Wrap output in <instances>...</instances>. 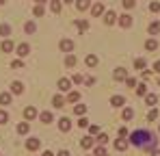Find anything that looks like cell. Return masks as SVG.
Instances as JSON below:
<instances>
[{"label":"cell","instance_id":"obj_1","mask_svg":"<svg viewBox=\"0 0 160 156\" xmlns=\"http://www.w3.org/2000/svg\"><path fill=\"white\" fill-rule=\"evenodd\" d=\"M128 141H130L132 145H136V148H143V150H152V152H154L158 139H154V134L147 132V130H134Z\"/></svg>","mask_w":160,"mask_h":156},{"label":"cell","instance_id":"obj_2","mask_svg":"<svg viewBox=\"0 0 160 156\" xmlns=\"http://www.w3.org/2000/svg\"><path fill=\"white\" fill-rule=\"evenodd\" d=\"M41 148V139H37V137H30L26 141V150L28 152H35V150H39Z\"/></svg>","mask_w":160,"mask_h":156},{"label":"cell","instance_id":"obj_3","mask_svg":"<svg viewBox=\"0 0 160 156\" xmlns=\"http://www.w3.org/2000/svg\"><path fill=\"white\" fill-rule=\"evenodd\" d=\"M117 22H119V26H121V28H130V26H132V15L126 11L123 15H119V20H117Z\"/></svg>","mask_w":160,"mask_h":156},{"label":"cell","instance_id":"obj_4","mask_svg":"<svg viewBox=\"0 0 160 156\" xmlns=\"http://www.w3.org/2000/svg\"><path fill=\"white\" fill-rule=\"evenodd\" d=\"M58 48H61L63 52H67V54H72L76 46H74V41H72V39H63V41L58 44Z\"/></svg>","mask_w":160,"mask_h":156},{"label":"cell","instance_id":"obj_5","mask_svg":"<svg viewBox=\"0 0 160 156\" xmlns=\"http://www.w3.org/2000/svg\"><path fill=\"white\" fill-rule=\"evenodd\" d=\"M11 93H13V96H20V93H24V85H22L20 80H13V82H11Z\"/></svg>","mask_w":160,"mask_h":156},{"label":"cell","instance_id":"obj_6","mask_svg":"<svg viewBox=\"0 0 160 156\" xmlns=\"http://www.w3.org/2000/svg\"><path fill=\"white\" fill-rule=\"evenodd\" d=\"M112 78H115V80H128V70H123V67H117V70H115V74H112Z\"/></svg>","mask_w":160,"mask_h":156},{"label":"cell","instance_id":"obj_7","mask_svg":"<svg viewBox=\"0 0 160 156\" xmlns=\"http://www.w3.org/2000/svg\"><path fill=\"white\" fill-rule=\"evenodd\" d=\"M58 128L63 130V132H69V128H72V119H69V117H61V119H58Z\"/></svg>","mask_w":160,"mask_h":156},{"label":"cell","instance_id":"obj_8","mask_svg":"<svg viewBox=\"0 0 160 156\" xmlns=\"http://www.w3.org/2000/svg\"><path fill=\"white\" fill-rule=\"evenodd\" d=\"M37 115H39V113H37V108H35V106H26V108H24V119H28V122H30V119H35Z\"/></svg>","mask_w":160,"mask_h":156},{"label":"cell","instance_id":"obj_9","mask_svg":"<svg viewBox=\"0 0 160 156\" xmlns=\"http://www.w3.org/2000/svg\"><path fill=\"white\" fill-rule=\"evenodd\" d=\"M11 100H13V93H11V91H2V93H0V104H2V106L11 104Z\"/></svg>","mask_w":160,"mask_h":156},{"label":"cell","instance_id":"obj_10","mask_svg":"<svg viewBox=\"0 0 160 156\" xmlns=\"http://www.w3.org/2000/svg\"><path fill=\"white\" fill-rule=\"evenodd\" d=\"M128 143H130L128 139H117L115 141V150L117 152H123V150H128Z\"/></svg>","mask_w":160,"mask_h":156},{"label":"cell","instance_id":"obj_11","mask_svg":"<svg viewBox=\"0 0 160 156\" xmlns=\"http://www.w3.org/2000/svg\"><path fill=\"white\" fill-rule=\"evenodd\" d=\"M126 104V98L123 96H112L110 98V106H115V108H119V106H123Z\"/></svg>","mask_w":160,"mask_h":156},{"label":"cell","instance_id":"obj_12","mask_svg":"<svg viewBox=\"0 0 160 156\" xmlns=\"http://www.w3.org/2000/svg\"><path fill=\"white\" fill-rule=\"evenodd\" d=\"M58 89H61V91H69V89H72V80H69V78H61V80H58Z\"/></svg>","mask_w":160,"mask_h":156},{"label":"cell","instance_id":"obj_13","mask_svg":"<svg viewBox=\"0 0 160 156\" xmlns=\"http://www.w3.org/2000/svg\"><path fill=\"white\" fill-rule=\"evenodd\" d=\"M117 18H119V15H115L112 11H106V13H104V22H106L108 26H112V24H115V22H117Z\"/></svg>","mask_w":160,"mask_h":156},{"label":"cell","instance_id":"obj_14","mask_svg":"<svg viewBox=\"0 0 160 156\" xmlns=\"http://www.w3.org/2000/svg\"><path fill=\"white\" fill-rule=\"evenodd\" d=\"M91 13H93V15H104L106 11H104V7H102V2H95V4L91 7Z\"/></svg>","mask_w":160,"mask_h":156},{"label":"cell","instance_id":"obj_15","mask_svg":"<svg viewBox=\"0 0 160 156\" xmlns=\"http://www.w3.org/2000/svg\"><path fill=\"white\" fill-rule=\"evenodd\" d=\"M52 106L54 108H63V106H65V98H63V96H54L52 98Z\"/></svg>","mask_w":160,"mask_h":156},{"label":"cell","instance_id":"obj_16","mask_svg":"<svg viewBox=\"0 0 160 156\" xmlns=\"http://www.w3.org/2000/svg\"><path fill=\"white\" fill-rule=\"evenodd\" d=\"M13 48H15V46H13V41H11V39H4V41L0 44V50H2V52H11Z\"/></svg>","mask_w":160,"mask_h":156},{"label":"cell","instance_id":"obj_17","mask_svg":"<svg viewBox=\"0 0 160 156\" xmlns=\"http://www.w3.org/2000/svg\"><path fill=\"white\" fill-rule=\"evenodd\" d=\"M84 63H87V67H95V65H98V56H95V54H87Z\"/></svg>","mask_w":160,"mask_h":156},{"label":"cell","instance_id":"obj_18","mask_svg":"<svg viewBox=\"0 0 160 156\" xmlns=\"http://www.w3.org/2000/svg\"><path fill=\"white\" fill-rule=\"evenodd\" d=\"M65 65H67V67H76V65H78V59H76V54H67V59H65Z\"/></svg>","mask_w":160,"mask_h":156},{"label":"cell","instance_id":"obj_19","mask_svg":"<svg viewBox=\"0 0 160 156\" xmlns=\"http://www.w3.org/2000/svg\"><path fill=\"white\" fill-rule=\"evenodd\" d=\"M80 145H82L84 150H91V148H93V137H82Z\"/></svg>","mask_w":160,"mask_h":156},{"label":"cell","instance_id":"obj_20","mask_svg":"<svg viewBox=\"0 0 160 156\" xmlns=\"http://www.w3.org/2000/svg\"><path fill=\"white\" fill-rule=\"evenodd\" d=\"M15 50H18V54H20V56H26L28 52H30V46H28V44H20Z\"/></svg>","mask_w":160,"mask_h":156},{"label":"cell","instance_id":"obj_21","mask_svg":"<svg viewBox=\"0 0 160 156\" xmlns=\"http://www.w3.org/2000/svg\"><path fill=\"white\" fill-rule=\"evenodd\" d=\"M50 9H52V13H61L63 2H61V0H52V2H50Z\"/></svg>","mask_w":160,"mask_h":156},{"label":"cell","instance_id":"obj_22","mask_svg":"<svg viewBox=\"0 0 160 156\" xmlns=\"http://www.w3.org/2000/svg\"><path fill=\"white\" fill-rule=\"evenodd\" d=\"M76 7H78V11H87L91 7V2L89 0H76Z\"/></svg>","mask_w":160,"mask_h":156},{"label":"cell","instance_id":"obj_23","mask_svg":"<svg viewBox=\"0 0 160 156\" xmlns=\"http://www.w3.org/2000/svg\"><path fill=\"white\" fill-rule=\"evenodd\" d=\"M84 113H87V106H84V104H76V106H74V115L82 117Z\"/></svg>","mask_w":160,"mask_h":156},{"label":"cell","instance_id":"obj_24","mask_svg":"<svg viewBox=\"0 0 160 156\" xmlns=\"http://www.w3.org/2000/svg\"><path fill=\"white\" fill-rule=\"evenodd\" d=\"M43 13H46V9H43V4H37V7L32 9V15H35V18H43Z\"/></svg>","mask_w":160,"mask_h":156},{"label":"cell","instance_id":"obj_25","mask_svg":"<svg viewBox=\"0 0 160 156\" xmlns=\"http://www.w3.org/2000/svg\"><path fill=\"white\" fill-rule=\"evenodd\" d=\"M134 67H136V70H141V72H145L147 61H145V59H136V61H134Z\"/></svg>","mask_w":160,"mask_h":156},{"label":"cell","instance_id":"obj_26","mask_svg":"<svg viewBox=\"0 0 160 156\" xmlns=\"http://www.w3.org/2000/svg\"><path fill=\"white\" fill-rule=\"evenodd\" d=\"M39 117H41V122H43V124H50V122L54 119V117H52V113H50V111H43V113H41Z\"/></svg>","mask_w":160,"mask_h":156},{"label":"cell","instance_id":"obj_27","mask_svg":"<svg viewBox=\"0 0 160 156\" xmlns=\"http://www.w3.org/2000/svg\"><path fill=\"white\" fill-rule=\"evenodd\" d=\"M145 102L149 104V106H154V104L158 102V96H156V93H147V96H145Z\"/></svg>","mask_w":160,"mask_h":156},{"label":"cell","instance_id":"obj_28","mask_svg":"<svg viewBox=\"0 0 160 156\" xmlns=\"http://www.w3.org/2000/svg\"><path fill=\"white\" fill-rule=\"evenodd\" d=\"M0 35L7 39V37L11 35V26H9V24H0Z\"/></svg>","mask_w":160,"mask_h":156},{"label":"cell","instance_id":"obj_29","mask_svg":"<svg viewBox=\"0 0 160 156\" xmlns=\"http://www.w3.org/2000/svg\"><path fill=\"white\" fill-rule=\"evenodd\" d=\"M28 130H30L28 122H22V124H18V132H20V134H28Z\"/></svg>","mask_w":160,"mask_h":156},{"label":"cell","instance_id":"obj_30","mask_svg":"<svg viewBox=\"0 0 160 156\" xmlns=\"http://www.w3.org/2000/svg\"><path fill=\"white\" fill-rule=\"evenodd\" d=\"M78 100H80L78 91H69V93H67V102H78Z\"/></svg>","mask_w":160,"mask_h":156},{"label":"cell","instance_id":"obj_31","mask_svg":"<svg viewBox=\"0 0 160 156\" xmlns=\"http://www.w3.org/2000/svg\"><path fill=\"white\" fill-rule=\"evenodd\" d=\"M121 117H123L126 122H130V119L134 117V111H132V108H123V113H121Z\"/></svg>","mask_w":160,"mask_h":156},{"label":"cell","instance_id":"obj_32","mask_svg":"<svg viewBox=\"0 0 160 156\" xmlns=\"http://www.w3.org/2000/svg\"><path fill=\"white\" fill-rule=\"evenodd\" d=\"M76 26H78L80 33H84V30L89 28V22H87V20H76Z\"/></svg>","mask_w":160,"mask_h":156},{"label":"cell","instance_id":"obj_33","mask_svg":"<svg viewBox=\"0 0 160 156\" xmlns=\"http://www.w3.org/2000/svg\"><path fill=\"white\" fill-rule=\"evenodd\" d=\"M145 48H147V50H156V48H158V41H156V39H147V41H145Z\"/></svg>","mask_w":160,"mask_h":156},{"label":"cell","instance_id":"obj_34","mask_svg":"<svg viewBox=\"0 0 160 156\" xmlns=\"http://www.w3.org/2000/svg\"><path fill=\"white\" fill-rule=\"evenodd\" d=\"M149 33H152V35H158L160 33V22H152V24H149Z\"/></svg>","mask_w":160,"mask_h":156},{"label":"cell","instance_id":"obj_35","mask_svg":"<svg viewBox=\"0 0 160 156\" xmlns=\"http://www.w3.org/2000/svg\"><path fill=\"white\" fill-rule=\"evenodd\" d=\"M121 4H123V9H126V11H130V9H134L136 0H121Z\"/></svg>","mask_w":160,"mask_h":156},{"label":"cell","instance_id":"obj_36","mask_svg":"<svg viewBox=\"0 0 160 156\" xmlns=\"http://www.w3.org/2000/svg\"><path fill=\"white\" fill-rule=\"evenodd\" d=\"M136 96H141V98H143V96H147V87H145V82L136 87Z\"/></svg>","mask_w":160,"mask_h":156},{"label":"cell","instance_id":"obj_37","mask_svg":"<svg viewBox=\"0 0 160 156\" xmlns=\"http://www.w3.org/2000/svg\"><path fill=\"white\" fill-rule=\"evenodd\" d=\"M98 143H100V145H106V143H108V134L100 132V134H98Z\"/></svg>","mask_w":160,"mask_h":156},{"label":"cell","instance_id":"obj_38","mask_svg":"<svg viewBox=\"0 0 160 156\" xmlns=\"http://www.w3.org/2000/svg\"><path fill=\"white\" fill-rule=\"evenodd\" d=\"M7 122H9V113L4 108H0V124H7Z\"/></svg>","mask_w":160,"mask_h":156},{"label":"cell","instance_id":"obj_39","mask_svg":"<svg viewBox=\"0 0 160 156\" xmlns=\"http://www.w3.org/2000/svg\"><path fill=\"white\" fill-rule=\"evenodd\" d=\"M89 134H91V137H93V134H100V126H98V124H91V126H89Z\"/></svg>","mask_w":160,"mask_h":156},{"label":"cell","instance_id":"obj_40","mask_svg":"<svg viewBox=\"0 0 160 156\" xmlns=\"http://www.w3.org/2000/svg\"><path fill=\"white\" fill-rule=\"evenodd\" d=\"M154 119H158V111H156V108H152L149 115H147V122H154Z\"/></svg>","mask_w":160,"mask_h":156},{"label":"cell","instance_id":"obj_41","mask_svg":"<svg viewBox=\"0 0 160 156\" xmlns=\"http://www.w3.org/2000/svg\"><path fill=\"white\" fill-rule=\"evenodd\" d=\"M35 28H37L35 22H26V24H24V30H26V33H35Z\"/></svg>","mask_w":160,"mask_h":156},{"label":"cell","instance_id":"obj_42","mask_svg":"<svg viewBox=\"0 0 160 156\" xmlns=\"http://www.w3.org/2000/svg\"><path fill=\"white\" fill-rule=\"evenodd\" d=\"M93 154H95V156H106V150H104L102 145H98V148L93 150Z\"/></svg>","mask_w":160,"mask_h":156},{"label":"cell","instance_id":"obj_43","mask_svg":"<svg viewBox=\"0 0 160 156\" xmlns=\"http://www.w3.org/2000/svg\"><path fill=\"white\" fill-rule=\"evenodd\" d=\"M78 126H80V128H89V126H91V124H89V119H87V117H80Z\"/></svg>","mask_w":160,"mask_h":156},{"label":"cell","instance_id":"obj_44","mask_svg":"<svg viewBox=\"0 0 160 156\" xmlns=\"http://www.w3.org/2000/svg\"><path fill=\"white\" fill-rule=\"evenodd\" d=\"M149 9H152L154 13H158V11H160V2H158V0H154V2L149 4Z\"/></svg>","mask_w":160,"mask_h":156},{"label":"cell","instance_id":"obj_45","mask_svg":"<svg viewBox=\"0 0 160 156\" xmlns=\"http://www.w3.org/2000/svg\"><path fill=\"white\" fill-rule=\"evenodd\" d=\"M69 80H72V82H76V85H78V82H84V78L80 76V74H74V76L69 78Z\"/></svg>","mask_w":160,"mask_h":156},{"label":"cell","instance_id":"obj_46","mask_svg":"<svg viewBox=\"0 0 160 156\" xmlns=\"http://www.w3.org/2000/svg\"><path fill=\"white\" fill-rule=\"evenodd\" d=\"M84 85H87V87H93V85H95V78H93V76H87V78H84Z\"/></svg>","mask_w":160,"mask_h":156},{"label":"cell","instance_id":"obj_47","mask_svg":"<svg viewBox=\"0 0 160 156\" xmlns=\"http://www.w3.org/2000/svg\"><path fill=\"white\" fill-rule=\"evenodd\" d=\"M11 67H13V70H22V67H24V63H22V61H13V63H11Z\"/></svg>","mask_w":160,"mask_h":156},{"label":"cell","instance_id":"obj_48","mask_svg":"<svg viewBox=\"0 0 160 156\" xmlns=\"http://www.w3.org/2000/svg\"><path fill=\"white\" fill-rule=\"evenodd\" d=\"M119 137H121V139H126V137H128V130H126V128H119Z\"/></svg>","mask_w":160,"mask_h":156},{"label":"cell","instance_id":"obj_49","mask_svg":"<svg viewBox=\"0 0 160 156\" xmlns=\"http://www.w3.org/2000/svg\"><path fill=\"white\" fill-rule=\"evenodd\" d=\"M126 85H128V87H136V80H134V78H128Z\"/></svg>","mask_w":160,"mask_h":156},{"label":"cell","instance_id":"obj_50","mask_svg":"<svg viewBox=\"0 0 160 156\" xmlns=\"http://www.w3.org/2000/svg\"><path fill=\"white\" fill-rule=\"evenodd\" d=\"M154 72H156V74H160V61H156V63H154Z\"/></svg>","mask_w":160,"mask_h":156},{"label":"cell","instance_id":"obj_51","mask_svg":"<svg viewBox=\"0 0 160 156\" xmlns=\"http://www.w3.org/2000/svg\"><path fill=\"white\" fill-rule=\"evenodd\" d=\"M56 156H69V152H67V150H61V152H58Z\"/></svg>","mask_w":160,"mask_h":156},{"label":"cell","instance_id":"obj_52","mask_svg":"<svg viewBox=\"0 0 160 156\" xmlns=\"http://www.w3.org/2000/svg\"><path fill=\"white\" fill-rule=\"evenodd\" d=\"M152 156H160V150H154V152H152Z\"/></svg>","mask_w":160,"mask_h":156},{"label":"cell","instance_id":"obj_53","mask_svg":"<svg viewBox=\"0 0 160 156\" xmlns=\"http://www.w3.org/2000/svg\"><path fill=\"white\" fill-rule=\"evenodd\" d=\"M35 2H37V4H43V2H48V0H35Z\"/></svg>","mask_w":160,"mask_h":156},{"label":"cell","instance_id":"obj_54","mask_svg":"<svg viewBox=\"0 0 160 156\" xmlns=\"http://www.w3.org/2000/svg\"><path fill=\"white\" fill-rule=\"evenodd\" d=\"M43 156H54V154L52 152H43Z\"/></svg>","mask_w":160,"mask_h":156},{"label":"cell","instance_id":"obj_55","mask_svg":"<svg viewBox=\"0 0 160 156\" xmlns=\"http://www.w3.org/2000/svg\"><path fill=\"white\" fill-rule=\"evenodd\" d=\"M61 2H67V4H69V2H74V0H61Z\"/></svg>","mask_w":160,"mask_h":156},{"label":"cell","instance_id":"obj_56","mask_svg":"<svg viewBox=\"0 0 160 156\" xmlns=\"http://www.w3.org/2000/svg\"><path fill=\"white\" fill-rule=\"evenodd\" d=\"M4 2H7V0H0V7H2V4H4Z\"/></svg>","mask_w":160,"mask_h":156},{"label":"cell","instance_id":"obj_57","mask_svg":"<svg viewBox=\"0 0 160 156\" xmlns=\"http://www.w3.org/2000/svg\"><path fill=\"white\" fill-rule=\"evenodd\" d=\"M158 85H160V76H158Z\"/></svg>","mask_w":160,"mask_h":156},{"label":"cell","instance_id":"obj_58","mask_svg":"<svg viewBox=\"0 0 160 156\" xmlns=\"http://www.w3.org/2000/svg\"><path fill=\"white\" fill-rule=\"evenodd\" d=\"M158 132H160V126H158Z\"/></svg>","mask_w":160,"mask_h":156},{"label":"cell","instance_id":"obj_59","mask_svg":"<svg viewBox=\"0 0 160 156\" xmlns=\"http://www.w3.org/2000/svg\"><path fill=\"white\" fill-rule=\"evenodd\" d=\"M95 2H100V0H95Z\"/></svg>","mask_w":160,"mask_h":156},{"label":"cell","instance_id":"obj_60","mask_svg":"<svg viewBox=\"0 0 160 156\" xmlns=\"http://www.w3.org/2000/svg\"><path fill=\"white\" fill-rule=\"evenodd\" d=\"M106 156H108V154H106Z\"/></svg>","mask_w":160,"mask_h":156}]
</instances>
